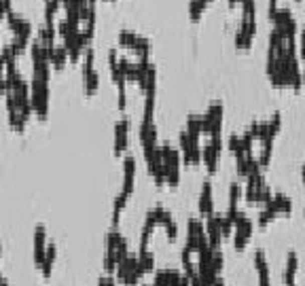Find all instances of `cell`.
Here are the masks:
<instances>
[{"mask_svg": "<svg viewBox=\"0 0 305 286\" xmlns=\"http://www.w3.org/2000/svg\"><path fill=\"white\" fill-rule=\"evenodd\" d=\"M51 89H49V81H41V79H32L30 81V102H32V112L36 117L45 119L49 114L51 106Z\"/></svg>", "mask_w": 305, "mask_h": 286, "instance_id": "cell-1", "label": "cell"}, {"mask_svg": "<svg viewBox=\"0 0 305 286\" xmlns=\"http://www.w3.org/2000/svg\"><path fill=\"white\" fill-rule=\"evenodd\" d=\"M254 231V221L252 218H248L242 210H240V216H237L235 221V227H233V246L235 250H244L250 242V235Z\"/></svg>", "mask_w": 305, "mask_h": 286, "instance_id": "cell-2", "label": "cell"}, {"mask_svg": "<svg viewBox=\"0 0 305 286\" xmlns=\"http://www.w3.org/2000/svg\"><path fill=\"white\" fill-rule=\"evenodd\" d=\"M254 36H256V19L242 15L240 28H237V32H235V47L237 49H250Z\"/></svg>", "mask_w": 305, "mask_h": 286, "instance_id": "cell-3", "label": "cell"}, {"mask_svg": "<svg viewBox=\"0 0 305 286\" xmlns=\"http://www.w3.org/2000/svg\"><path fill=\"white\" fill-rule=\"evenodd\" d=\"M170 221H174L170 210H166L164 206H155V208H150L148 212H146V216H144V227H142V229H144V231H148V233H152L157 225H168Z\"/></svg>", "mask_w": 305, "mask_h": 286, "instance_id": "cell-4", "label": "cell"}, {"mask_svg": "<svg viewBox=\"0 0 305 286\" xmlns=\"http://www.w3.org/2000/svg\"><path fill=\"white\" fill-rule=\"evenodd\" d=\"M127 140H129V117H123L114 123V142H112V151L114 155H121L127 149Z\"/></svg>", "mask_w": 305, "mask_h": 286, "instance_id": "cell-5", "label": "cell"}, {"mask_svg": "<svg viewBox=\"0 0 305 286\" xmlns=\"http://www.w3.org/2000/svg\"><path fill=\"white\" fill-rule=\"evenodd\" d=\"M206 237L212 250H218L223 244V233H221V214H210L206 216Z\"/></svg>", "mask_w": 305, "mask_h": 286, "instance_id": "cell-6", "label": "cell"}, {"mask_svg": "<svg viewBox=\"0 0 305 286\" xmlns=\"http://www.w3.org/2000/svg\"><path fill=\"white\" fill-rule=\"evenodd\" d=\"M133 187H136V157L127 155L123 159V189L127 195L133 193Z\"/></svg>", "mask_w": 305, "mask_h": 286, "instance_id": "cell-7", "label": "cell"}, {"mask_svg": "<svg viewBox=\"0 0 305 286\" xmlns=\"http://www.w3.org/2000/svg\"><path fill=\"white\" fill-rule=\"evenodd\" d=\"M140 145H142L144 151L159 147V142H157V125L152 121L142 119V123H140Z\"/></svg>", "mask_w": 305, "mask_h": 286, "instance_id": "cell-8", "label": "cell"}, {"mask_svg": "<svg viewBox=\"0 0 305 286\" xmlns=\"http://www.w3.org/2000/svg\"><path fill=\"white\" fill-rule=\"evenodd\" d=\"M47 229L45 225H36L34 227V265L41 267L45 259V250H47Z\"/></svg>", "mask_w": 305, "mask_h": 286, "instance_id": "cell-9", "label": "cell"}, {"mask_svg": "<svg viewBox=\"0 0 305 286\" xmlns=\"http://www.w3.org/2000/svg\"><path fill=\"white\" fill-rule=\"evenodd\" d=\"M199 214L204 218L214 214V197H212V183L210 180H204L202 185V193H199Z\"/></svg>", "mask_w": 305, "mask_h": 286, "instance_id": "cell-10", "label": "cell"}, {"mask_svg": "<svg viewBox=\"0 0 305 286\" xmlns=\"http://www.w3.org/2000/svg\"><path fill=\"white\" fill-rule=\"evenodd\" d=\"M55 259H57V246L53 242L47 244V250H45V259H43V265H41V271H43V278L49 280L51 278V269L55 265Z\"/></svg>", "mask_w": 305, "mask_h": 286, "instance_id": "cell-11", "label": "cell"}, {"mask_svg": "<svg viewBox=\"0 0 305 286\" xmlns=\"http://www.w3.org/2000/svg\"><path fill=\"white\" fill-rule=\"evenodd\" d=\"M83 87L87 95H93L100 87V74L95 68H83Z\"/></svg>", "mask_w": 305, "mask_h": 286, "instance_id": "cell-12", "label": "cell"}, {"mask_svg": "<svg viewBox=\"0 0 305 286\" xmlns=\"http://www.w3.org/2000/svg\"><path fill=\"white\" fill-rule=\"evenodd\" d=\"M218 157H221V153H218V151H216L212 145H210V142H208V145L202 149V161L206 164V168H208L210 174H214V172H216Z\"/></svg>", "mask_w": 305, "mask_h": 286, "instance_id": "cell-13", "label": "cell"}, {"mask_svg": "<svg viewBox=\"0 0 305 286\" xmlns=\"http://www.w3.org/2000/svg\"><path fill=\"white\" fill-rule=\"evenodd\" d=\"M297 269H299L297 252H288V256H286V269H284V284L286 286L294 284V273H297Z\"/></svg>", "mask_w": 305, "mask_h": 286, "instance_id": "cell-14", "label": "cell"}, {"mask_svg": "<svg viewBox=\"0 0 305 286\" xmlns=\"http://www.w3.org/2000/svg\"><path fill=\"white\" fill-rule=\"evenodd\" d=\"M49 60H51V64L55 66V68H64V64L70 60V57H68V49L64 47V43H62V45L55 43V47H53L51 53H49Z\"/></svg>", "mask_w": 305, "mask_h": 286, "instance_id": "cell-15", "label": "cell"}, {"mask_svg": "<svg viewBox=\"0 0 305 286\" xmlns=\"http://www.w3.org/2000/svg\"><path fill=\"white\" fill-rule=\"evenodd\" d=\"M271 204L275 206V210H278V214H286V216H288L292 212V202L284 193H275L271 197Z\"/></svg>", "mask_w": 305, "mask_h": 286, "instance_id": "cell-16", "label": "cell"}, {"mask_svg": "<svg viewBox=\"0 0 305 286\" xmlns=\"http://www.w3.org/2000/svg\"><path fill=\"white\" fill-rule=\"evenodd\" d=\"M138 261H140V267H142V271H144V273L155 271V256H152V252L148 250V248L138 250Z\"/></svg>", "mask_w": 305, "mask_h": 286, "instance_id": "cell-17", "label": "cell"}, {"mask_svg": "<svg viewBox=\"0 0 305 286\" xmlns=\"http://www.w3.org/2000/svg\"><path fill=\"white\" fill-rule=\"evenodd\" d=\"M206 7H208V0H189V17L193 22H199V17L204 15Z\"/></svg>", "mask_w": 305, "mask_h": 286, "instance_id": "cell-18", "label": "cell"}, {"mask_svg": "<svg viewBox=\"0 0 305 286\" xmlns=\"http://www.w3.org/2000/svg\"><path fill=\"white\" fill-rule=\"evenodd\" d=\"M131 51L136 53L138 57H148V53H150V41H148L146 36H140L138 34L136 43H133V47H131Z\"/></svg>", "mask_w": 305, "mask_h": 286, "instance_id": "cell-19", "label": "cell"}, {"mask_svg": "<svg viewBox=\"0 0 305 286\" xmlns=\"http://www.w3.org/2000/svg\"><path fill=\"white\" fill-rule=\"evenodd\" d=\"M32 32H34V28H32V22L28 17H22L17 22V26L13 28V34H19V36H26V38H32Z\"/></svg>", "mask_w": 305, "mask_h": 286, "instance_id": "cell-20", "label": "cell"}, {"mask_svg": "<svg viewBox=\"0 0 305 286\" xmlns=\"http://www.w3.org/2000/svg\"><path fill=\"white\" fill-rule=\"evenodd\" d=\"M280 127H282V114L273 112V117L267 121V138H275V133L280 131Z\"/></svg>", "mask_w": 305, "mask_h": 286, "instance_id": "cell-21", "label": "cell"}, {"mask_svg": "<svg viewBox=\"0 0 305 286\" xmlns=\"http://www.w3.org/2000/svg\"><path fill=\"white\" fill-rule=\"evenodd\" d=\"M242 199V185L240 183H231L229 185V208H237Z\"/></svg>", "mask_w": 305, "mask_h": 286, "instance_id": "cell-22", "label": "cell"}, {"mask_svg": "<svg viewBox=\"0 0 305 286\" xmlns=\"http://www.w3.org/2000/svg\"><path fill=\"white\" fill-rule=\"evenodd\" d=\"M117 38H119V45H121V47H125V49H131L133 43H136V38H138V34L131 32V30H121V32L117 34Z\"/></svg>", "mask_w": 305, "mask_h": 286, "instance_id": "cell-23", "label": "cell"}, {"mask_svg": "<svg viewBox=\"0 0 305 286\" xmlns=\"http://www.w3.org/2000/svg\"><path fill=\"white\" fill-rule=\"evenodd\" d=\"M187 131L199 136L202 133V114H189L187 117Z\"/></svg>", "mask_w": 305, "mask_h": 286, "instance_id": "cell-24", "label": "cell"}, {"mask_svg": "<svg viewBox=\"0 0 305 286\" xmlns=\"http://www.w3.org/2000/svg\"><path fill=\"white\" fill-rule=\"evenodd\" d=\"M206 112L210 114V117H212L214 123H216V121H223V102H218V100L210 102V106H208Z\"/></svg>", "mask_w": 305, "mask_h": 286, "instance_id": "cell-25", "label": "cell"}, {"mask_svg": "<svg viewBox=\"0 0 305 286\" xmlns=\"http://www.w3.org/2000/svg\"><path fill=\"white\" fill-rule=\"evenodd\" d=\"M30 41L32 38H26V36H19V34H13V38H11V47L17 51V55L22 53L26 47H30Z\"/></svg>", "mask_w": 305, "mask_h": 286, "instance_id": "cell-26", "label": "cell"}, {"mask_svg": "<svg viewBox=\"0 0 305 286\" xmlns=\"http://www.w3.org/2000/svg\"><path fill=\"white\" fill-rule=\"evenodd\" d=\"M235 168L240 176H248V161H246V153H235Z\"/></svg>", "mask_w": 305, "mask_h": 286, "instance_id": "cell-27", "label": "cell"}, {"mask_svg": "<svg viewBox=\"0 0 305 286\" xmlns=\"http://www.w3.org/2000/svg\"><path fill=\"white\" fill-rule=\"evenodd\" d=\"M127 199H129V195L125 193V191H119V195L114 197V204H112V212H117V214H121V210L125 208V204H127Z\"/></svg>", "mask_w": 305, "mask_h": 286, "instance_id": "cell-28", "label": "cell"}, {"mask_svg": "<svg viewBox=\"0 0 305 286\" xmlns=\"http://www.w3.org/2000/svg\"><path fill=\"white\" fill-rule=\"evenodd\" d=\"M223 267H225V259H223V252H221V248H218V250H214V254H212V269H214L218 275H221Z\"/></svg>", "mask_w": 305, "mask_h": 286, "instance_id": "cell-29", "label": "cell"}, {"mask_svg": "<svg viewBox=\"0 0 305 286\" xmlns=\"http://www.w3.org/2000/svg\"><path fill=\"white\" fill-rule=\"evenodd\" d=\"M229 151L233 153H244V149H242V136H237V133H231L229 136Z\"/></svg>", "mask_w": 305, "mask_h": 286, "instance_id": "cell-30", "label": "cell"}, {"mask_svg": "<svg viewBox=\"0 0 305 286\" xmlns=\"http://www.w3.org/2000/svg\"><path fill=\"white\" fill-rule=\"evenodd\" d=\"M233 221L231 218H227V216H221V233H223V240L225 237H231V233H233Z\"/></svg>", "mask_w": 305, "mask_h": 286, "instance_id": "cell-31", "label": "cell"}, {"mask_svg": "<svg viewBox=\"0 0 305 286\" xmlns=\"http://www.w3.org/2000/svg\"><path fill=\"white\" fill-rule=\"evenodd\" d=\"M242 15L246 17H254L256 15V3L254 0H242Z\"/></svg>", "mask_w": 305, "mask_h": 286, "instance_id": "cell-32", "label": "cell"}, {"mask_svg": "<svg viewBox=\"0 0 305 286\" xmlns=\"http://www.w3.org/2000/svg\"><path fill=\"white\" fill-rule=\"evenodd\" d=\"M254 269H256V271H261V269H269V267H267L265 252H263V250H256V252H254Z\"/></svg>", "mask_w": 305, "mask_h": 286, "instance_id": "cell-33", "label": "cell"}, {"mask_svg": "<svg viewBox=\"0 0 305 286\" xmlns=\"http://www.w3.org/2000/svg\"><path fill=\"white\" fill-rule=\"evenodd\" d=\"M164 227H166L168 240H170V242H176V237H178V225H176V221H170V223L164 225Z\"/></svg>", "mask_w": 305, "mask_h": 286, "instance_id": "cell-34", "label": "cell"}, {"mask_svg": "<svg viewBox=\"0 0 305 286\" xmlns=\"http://www.w3.org/2000/svg\"><path fill=\"white\" fill-rule=\"evenodd\" d=\"M22 17H24V15L19 13V11H15V9H11V11H7V24H9V28L13 30V28L17 26V22H19Z\"/></svg>", "mask_w": 305, "mask_h": 286, "instance_id": "cell-35", "label": "cell"}, {"mask_svg": "<svg viewBox=\"0 0 305 286\" xmlns=\"http://www.w3.org/2000/svg\"><path fill=\"white\" fill-rule=\"evenodd\" d=\"M259 286H271V282H269V269H261L259 271Z\"/></svg>", "mask_w": 305, "mask_h": 286, "instance_id": "cell-36", "label": "cell"}, {"mask_svg": "<svg viewBox=\"0 0 305 286\" xmlns=\"http://www.w3.org/2000/svg\"><path fill=\"white\" fill-rule=\"evenodd\" d=\"M98 286H117V280H114L112 278V275H102V278H100V282H98Z\"/></svg>", "mask_w": 305, "mask_h": 286, "instance_id": "cell-37", "label": "cell"}, {"mask_svg": "<svg viewBox=\"0 0 305 286\" xmlns=\"http://www.w3.org/2000/svg\"><path fill=\"white\" fill-rule=\"evenodd\" d=\"M212 286H225V280L221 278V275H218V278L214 280V284H212Z\"/></svg>", "mask_w": 305, "mask_h": 286, "instance_id": "cell-38", "label": "cell"}, {"mask_svg": "<svg viewBox=\"0 0 305 286\" xmlns=\"http://www.w3.org/2000/svg\"><path fill=\"white\" fill-rule=\"evenodd\" d=\"M237 3H242V0H229V7H231V9H233V7L237 5Z\"/></svg>", "mask_w": 305, "mask_h": 286, "instance_id": "cell-39", "label": "cell"}, {"mask_svg": "<svg viewBox=\"0 0 305 286\" xmlns=\"http://www.w3.org/2000/svg\"><path fill=\"white\" fill-rule=\"evenodd\" d=\"M301 180H303V185H305V166H303V170H301Z\"/></svg>", "mask_w": 305, "mask_h": 286, "instance_id": "cell-40", "label": "cell"}, {"mask_svg": "<svg viewBox=\"0 0 305 286\" xmlns=\"http://www.w3.org/2000/svg\"><path fill=\"white\" fill-rule=\"evenodd\" d=\"M5 15H7V11H5V9H3V7H0V19H3Z\"/></svg>", "mask_w": 305, "mask_h": 286, "instance_id": "cell-41", "label": "cell"}, {"mask_svg": "<svg viewBox=\"0 0 305 286\" xmlns=\"http://www.w3.org/2000/svg\"><path fill=\"white\" fill-rule=\"evenodd\" d=\"M301 79H303V85H305V68L301 70Z\"/></svg>", "mask_w": 305, "mask_h": 286, "instance_id": "cell-42", "label": "cell"}, {"mask_svg": "<svg viewBox=\"0 0 305 286\" xmlns=\"http://www.w3.org/2000/svg\"><path fill=\"white\" fill-rule=\"evenodd\" d=\"M0 256H3V244H0Z\"/></svg>", "mask_w": 305, "mask_h": 286, "instance_id": "cell-43", "label": "cell"}, {"mask_svg": "<svg viewBox=\"0 0 305 286\" xmlns=\"http://www.w3.org/2000/svg\"><path fill=\"white\" fill-rule=\"evenodd\" d=\"M0 286H9V284H7V282H3V284H0Z\"/></svg>", "mask_w": 305, "mask_h": 286, "instance_id": "cell-44", "label": "cell"}, {"mask_svg": "<svg viewBox=\"0 0 305 286\" xmlns=\"http://www.w3.org/2000/svg\"><path fill=\"white\" fill-rule=\"evenodd\" d=\"M0 51H3V47H0Z\"/></svg>", "mask_w": 305, "mask_h": 286, "instance_id": "cell-45", "label": "cell"}, {"mask_svg": "<svg viewBox=\"0 0 305 286\" xmlns=\"http://www.w3.org/2000/svg\"><path fill=\"white\" fill-rule=\"evenodd\" d=\"M208 3H210V0H208Z\"/></svg>", "mask_w": 305, "mask_h": 286, "instance_id": "cell-46", "label": "cell"}, {"mask_svg": "<svg viewBox=\"0 0 305 286\" xmlns=\"http://www.w3.org/2000/svg\"><path fill=\"white\" fill-rule=\"evenodd\" d=\"M292 286H294V284H292Z\"/></svg>", "mask_w": 305, "mask_h": 286, "instance_id": "cell-47", "label": "cell"}]
</instances>
